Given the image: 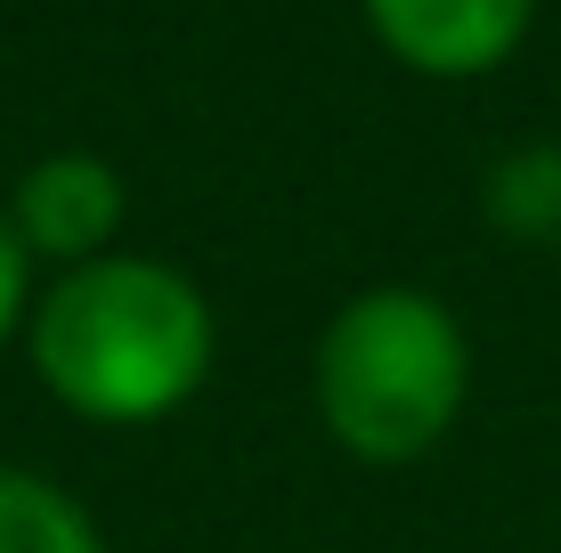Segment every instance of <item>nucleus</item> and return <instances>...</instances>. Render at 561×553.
I'll use <instances>...</instances> for the list:
<instances>
[{"mask_svg":"<svg viewBox=\"0 0 561 553\" xmlns=\"http://www.w3.org/2000/svg\"><path fill=\"white\" fill-rule=\"evenodd\" d=\"M318 415L358 464H423L472 399L463 318L423 285H366L318 334Z\"/></svg>","mask_w":561,"mask_h":553,"instance_id":"obj_2","label":"nucleus"},{"mask_svg":"<svg viewBox=\"0 0 561 553\" xmlns=\"http://www.w3.org/2000/svg\"><path fill=\"white\" fill-rule=\"evenodd\" d=\"M480 204H489L496 237H520V244L561 237V147H513V155L489 171Z\"/></svg>","mask_w":561,"mask_h":553,"instance_id":"obj_6","label":"nucleus"},{"mask_svg":"<svg viewBox=\"0 0 561 553\" xmlns=\"http://www.w3.org/2000/svg\"><path fill=\"white\" fill-rule=\"evenodd\" d=\"M123 171L106 155H82V147H66V155H42L16 180L9 196V220L16 237H25L33 261H57V269H82V261H106L114 237H123Z\"/></svg>","mask_w":561,"mask_h":553,"instance_id":"obj_4","label":"nucleus"},{"mask_svg":"<svg viewBox=\"0 0 561 553\" xmlns=\"http://www.w3.org/2000/svg\"><path fill=\"white\" fill-rule=\"evenodd\" d=\"M366 25L408 73L472 82V73H496L529 42L537 0H366Z\"/></svg>","mask_w":561,"mask_h":553,"instance_id":"obj_3","label":"nucleus"},{"mask_svg":"<svg viewBox=\"0 0 561 553\" xmlns=\"http://www.w3.org/2000/svg\"><path fill=\"white\" fill-rule=\"evenodd\" d=\"M25 350L82 424H163L211 375V301L171 261L106 253L57 269L25 318Z\"/></svg>","mask_w":561,"mask_h":553,"instance_id":"obj_1","label":"nucleus"},{"mask_svg":"<svg viewBox=\"0 0 561 553\" xmlns=\"http://www.w3.org/2000/svg\"><path fill=\"white\" fill-rule=\"evenodd\" d=\"M0 553H106V545L57 481L0 464Z\"/></svg>","mask_w":561,"mask_h":553,"instance_id":"obj_5","label":"nucleus"},{"mask_svg":"<svg viewBox=\"0 0 561 553\" xmlns=\"http://www.w3.org/2000/svg\"><path fill=\"white\" fill-rule=\"evenodd\" d=\"M25 318H33V253H25V237H16L9 204H0V342L25 326Z\"/></svg>","mask_w":561,"mask_h":553,"instance_id":"obj_7","label":"nucleus"}]
</instances>
